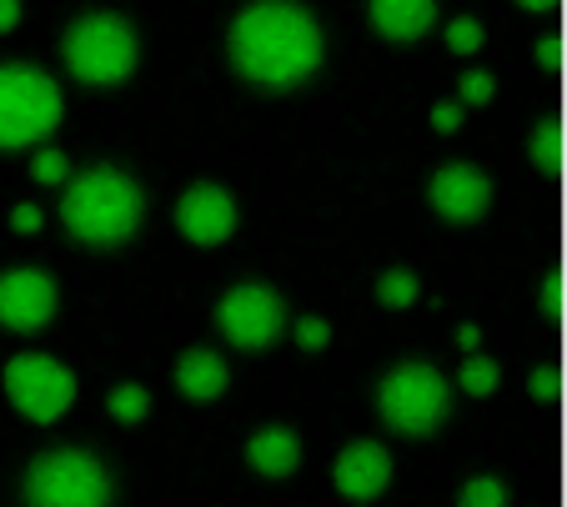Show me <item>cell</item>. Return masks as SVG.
I'll return each instance as SVG.
<instances>
[{
	"label": "cell",
	"mask_w": 567,
	"mask_h": 507,
	"mask_svg": "<svg viewBox=\"0 0 567 507\" xmlns=\"http://www.w3.org/2000/svg\"><path fill=\"white\" fill-rule=\"evenodd\" d=\"M226 61L267 96L301 91L327 61V35L297 0H251L226 31Z\"/></svg>",
	"instance_id": "6da1fadb"
},
{
	"label": "cell",
	"mask_w": 567,
	"mask_h": 507,
	"mask_svg": "<svg viewBox=\"0 0 567 507\" xmlns=\"http://www.w3.org/2000/svg\"><path fill=\"white\" fill-rule=\"evenodd\" d=\"M367 25L386 45H417L437 25V0H367Z\"/></svg>",
	"instance_id": "4fadbf2b"
},
{
	"label": "cell",
	"mask_w": 567,
	"mask_h": 507,
	"mask_svg": "<svg viewBox=\"0 0 567 507\" xmlns=\"http://www.w3.org/2000/svg\"><path fill=\"white\" fill-rule=\"evenodd\" d=\"M291 342H297L301 352H321V346L332 342V327L321 322V317H301V322H291Z\"/></svg>",
	"instance_id": "d4e9b609"
},
{
	"label": "cell",
	"mask_w": 567,
	"mask_h": 507,
	"mask_svg": "<svg viewBox=\"0 0 567 507\" xmlns=\"http://www.w3.org/2000/svg\"><path fill=\"white\" fill-rule=\"evenodd\" d=\"M116 497L106 463L81 447H55L25 473V503L35 507H106Z\"/></svg>",
	"instance_id": "8992f818"
},
{
	"label": "cell",
	"mask_w": 567,
	"mask_h": 507,
	"mask_svg": "<svg viewBox=\"0 0 567 507\" xmlns=\"http://www.w3.org/2000/svg\"><path fill=\"white\" fill-rule=\"evenodd\" d=\"M563 392H567L563 368H553V362L533 368V377H527V397H533V402H563Z\"/></svg>",
	"instance_id": "603a6c76"
},
{
	"label": "cell",
	"mask_w": 567,
	"mask_h": 507,
	"mask_svg": "<svg viewBox=\"0 0 567 507\" xmlns=\"http://www.w3.org/2000/svg\"><path fill=\"white\" fill-rule=\"evenodd\" d=\"M106 412L121 422V427H136V422H146V412H151V387L121 382V387L106 392Z\"/></svg>",
	"instance_id": "ac0fdd59"
},
{
	"label": "cell",
	"mask_w": 567,
	"mask_h": 507,
	"mask_svg": "<svg viewBox=\"0 0 567 507\" xmlns=\"http://www.w3.org/2000/svg\"><path fill=\"white\" fill-rule=\"evenodd\" d=\"M563 61H567L563 35H543V41H537V65H543V71H563Z\"/></svg>",
	"instance_id": "f1b7e54d"
},
{
	"label": "cell",
	"mask_w": 567,
	"mask_h": 507,
	"mask_svg": "<svg viewBox=\"0 0 567 507\" xmlns=\"http://www.w3.org/2000/svg\"><path fill=\"white\" fill-rule=\"evenodd\" d=\"M462 507H503L507 503V483L503 477H467L457 493Z\"/></svg>",
	"instance_id": "44dd1931"
},
{
	"label": "cell",
	"mask_w": 567,
	"mask_h": 507,
	"mask_svg": "<svg viewBox=\"0 0 567 507\" xmlns=\"http://www.w3.org/2000/svg\"><path fill=\"white\" fill-rule=\"evenodd\" d=\"M497 382H503V368L482 352H467V362L457 368V387L467 392V397H493Z\"/></svg>",
	"instance_id": "d6986e66"
},
{
	"label": "cell",
	"mask_w": 567,
	"mask_h": 507,
	"mask_svg": "<svg viewBox=\"0 0 567 507\" xmlns=\"http://www.w3.org/2000/svg\"><path fill=\"white\" fill-rule=\"evenodd\" d=\"M61 61L71 71V81H81L86 91H116L136 76L141 41L136 25L116 11H86L75 15L61 35Z\"/></svg>",
	"instance_id": "3957f363"
},
{
	"label": "cell",
	"mask_w": 567,
	"mask_h": 507,
	"mask_svg": "<svg viewBox=\"0 0 567 507\" xmlns=\"http://www.w3.org/2000/svg\"><path fill=\"white\" fill-rule=\"evenodd\" d=\"M563 307H567L563 271H547V281H543V317H547V322H563Z\"/></svg>",
	"instance_id": "484cf974"
},
{
	"label": "cell",
	"mask_w": 567,
	"mask_h": 507,
	"mask_svg": "<svg viewBox=\"0 0 567 507\" xmlns=\"http://www.w3.org/2000/svg\"><path fill=\"white\" fill-rule=\"evenodd\" d=\"M457 346H462V352H477V346H482V327L477 322H462L457 327Z\"/></svg>",
	"instance_id": "4dcf8cb0"
},
{
	"label": "cell",
	"mask_w": 567,
	"mask_h": 507,
	"mask_svg": "<svg viewBox=\"0 0 567 507\" xmlns=\"http://www.w3.org/2000/svg\"><path fill=\"white\" fill-rule=\"evenodd\" d=\"M291 317L281 292H271L267 281H236L231 292H221L216 302V332L226 337V346L236 352H267L287 337Z\"/></svg>",
	"instance_id": "ba28073f"
},
{
	"label": "cell",
	"mask_w": 567,
	"mask_h": 507,
	"mask_svg": "<svg viewBox=\"0 0 567 507\" xmlns=\"http://www.w3.org/2000/svg\"><path fill=\"white\" fill-rule=\"evenodd\" d=\"M462 116H467V106H462V101H437V106H432V131L452 136V131H462Z\"/></svg>",
	"instance_id": "4316f807"
},
{
	"label": "cell",
	"mask_w": 567,
	"mask_h": 507,
	"mask_svg": "<svg viewBox=\"0 0 567 507\" xmlns=\"http://www.w3.org/2000/svg\"><path fill=\"white\" fill-rule=\"evenodd\" d=\"M427 206L447 221V227H477L493 211V176L472 162H447L432 172Z\"/></svg>",
	"instance_id": "30bf717a"
},
{
	"label": "cell",
	"mask_w": 567,
	"mask_h": 507,
	"mask_svg": "<svg viewBox=\"0 0 567 507\" xmlns=\"http://www.w3.org/2000/svg\"><path fill=\"white\" fill-rule=\"evenodd\" d=\"M442 41H447L452 55H477L482 45H487V31H482V21H472V15H452V21L442 25Z\"/></svg>",
	"instance_id": "ffe728a7"
},
{
	"label": "cell",
	"mask_w": 567,
	"mask_h": 507,
	"mask_svg": "<svg viewBox=\"0 0 567 507\" xmlns=\"http://www.w3.org/2000/svg\"><path fill=\"white\" fill-rule=\"evenodd\" d=\"M41 227H45V211H41V206L21 201V206L11 211V231H16V237H35Z\"/></svg>",
	"instance_id": "83f0119b"
},
{
	"label": "cell",
	"mask_w": 567,
	"mask_h": 507,
	"mask_svg": "<svg viewBox=\"0 0 567 507\" xmlns=\"http://www.w3.org/2000/svg\"><path fill=\"white\" fill-rule=\"evenodd\" d=\"M21 25V0H0V35H11Z\"/></svg>",
	"instance_id": "f546056e"
},
{
	"label": "cell",
	"mask_w": 567,
	"mask_h": 507,
	"mask_svg": "<svg viewBox=\"0 0 567 507\" xmlns=\"http://www.w3.org/2000/svg\"><path fill=\"white\" fill-rule=\"evenodd\" d=\"M377 417L396 437H432L452 417V387L432 362H396L377 382Z\"/></svg>",
	"instance_id": "277c9868"
},
{
	"label": "cell",
	"mask_w": 567,
	"mask_h": 507,
	"mask_svg": "<svg viewBox=\"0 0 567 507\" xmlns=\"http://www.w3.org/2000/svg\"><path fill=\"white\" fill-rule=\"evenodd\" d=\"M172 221H176V231H182V241L212 251V247H226V241L236 237L241 211H236V196L226 192V186L196 182V186H186V192L176 196Z\"/></svg>",
	"instance_id": "9c48e42d"
},
{
	"label": "cell",
	"mask_w": 567,
	"mask_h": 507,
	"mask_svg": "<svg viewBox=\"0 0 567 507\" xmlns=\"http://www.w3.org/2000/svg\"><path fill=\"white\" fill-rule=\"evenodd\" d=\"M65 101L35 65H0V152H31L61 126Z\"/></svg>",
	"instance_id": "5b68a950"
},
{
	"label": "cell",
	"mask_w": 567,
	"mask_h": 507,
	"mask_svg": "<svg viewBox=\"0 0 567 507\" xmlns=\"http://www.w3.org/2000/svg\"><path fill=\"white\" fill-rule=\"evenodd\" d=\"M141 216L146 192L116 166H91L61 186V227L86 251H121L141 231Z\"/></svg>",
	"instance_id": "7a4b0ae2"
},
{
	"label": "cell",
	"mask_w": 567,
	"mask_h": 507,
	"mask_svg": "<svg viewBox=\"0 0 567 507\" xmlns=\"http://www.w3.org/2000/svg\"><path fill=\"white\" fill-rule=\"evenodd\" d=\"M422 297V281L412 267H386L382 277H377V302L386 307V312H408V307H417Z\"/></svg>",
	"instance_id": "e0dca14e"
},
{
	"label": "cell",
	"mask_w": 567,
	"mask_h": 507,
	"mask_svg": "<svg viewBox=\"0 0 567 507\" xmlns=\"http://www.w3.org/2000/svg\"><path fill=\"white\" fill-rule=\"evenodd\" d=\"M31 176L41 186H65L71 182V162H65V152H55V146H41L31 162Z\"/></svg>",
	"instance_id": "7402d4cb"
},
{
	"label": "cell",
	"mask_w": 567,
	"mask_h": 507,
	"mask_svg": "<svg viewBox=\"0 0 567 507\" xmlns=\"http://www.w3.org/2000/svg\"><path fill=\"white\" fill-rule=\"evenodd\" d=\"M493 96H497V76H493V71H462V81H457V101H462V106H487Z\"/></svg>",
	"instance_id": "cb8c5ba5"
},
{
	"label": "cell",
	"mask_w": 567,
	"mask_h": 507,
	"mask_svg": "<svg viewBox=\"0 0 567 507\" xmlns=\"http://www.w3.org/2000/svg\"><path fill=\"white\" fill-rule=\"evenodd\" d=\"M0 382H6V402H11L25 422H35V427L61 422L75 402V372L65 368V362H55V356H45V352L11 356L6 372H0Z\"/></svg>",
	"instance_id": "52a82bcc"
},
{
	"label": "cell",
	"mask_w": 567,
	"mask_h": 507,
	"mask_svg": "<svg viewBox=\"0 0 567 507\" xmlns=\"http://www.w3.org/2000/svg\"><path fill=\"white\" fill-rule=\"evenodd\" d=\"M247 467L267 483H281L301 467V437L291 427H257L247 437Z\"/></svg>",
	"instance_id": "9a60e30c"
},
{
	"label": "cell",
	"mask_w": 567,
	"mask_h": 507,
	"mask_svg": "<svg viewBox=\"0 0 567 507\" xmlns=\"http://www.w3.org/2000/svg\"><path fill=\"white\" fill-rule=\"evenodd\" d=\"M332 487L347 503H377L392 487V453L382 443H372V437L347 443L332 463Z\"/></svg>",
	"instance_id": "7c38bea8"
},
{
	"label": "cell",
	"mask_w": 567,
	"mask_h": 507,
	"mask_svg": "<svg viewBox=\"0 0 567 507\" xmlns=\"http://www.w3.org/2000/svg\"><path fill=\"white\" fill-rule=\"evenodd\" d=\"M172 382H176V392H182L192 407H206V402H216L226 392L231 372H226L221 352H212V346H186V352L176 356Z\"/></svg>",
	"instance_id": "5bb4252c"
},
{
	"label": "cell",
	"mask_w": 567,
	"mask_h": 507,
	"mask_svg": "<svg viewBox=\"0 0 567 507\" xmlns=\"http://www.w3.org/2000/svg\"><path fill=\"white\" fill-rule=\"evenodd\" d=\"M563 152H567V126L557 116L537 121L533 141H527V156H533V166L547 176V182H557L563 176Z\"/></svg>",
	"instance_id": "2e32d148"
},
{
	"label": "cell",
	"mask_w": 567,
	"mask_h": 507,
	"mask_svg": "<svg viewBox=\"0 0 567 507\" xmlns=\"http://www.w3.org/2000/svg\"><path fill=\"white\" fill-rule=\"evenodd\" d=\"M517 11H527V15H547V11H557V0H513Z\"/></svg>",
	"instance_id": "1f68e13d"
},
{
	"label": "cell",
	"mask_w": 567,
	"mask_h": 507,
	"mask_svg": "<svg viewBox=\"0 0 567 507\" xmlns=\"http://www.w3.org/2000/svg\"><path fill=\"white\" fill-rule=\"evenodd\" d=\"M61 292H55V277H45L41 267H11L0 277V327L16 337H31L41 327H51Z\"/></svg>",
	"instance_id": "8fae6325"
}]
</instances>
